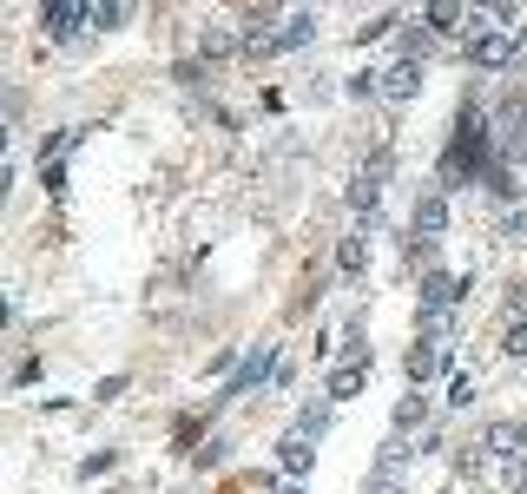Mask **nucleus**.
<instances>
[{"mask_svg":"<svg viewBox=\"0 0 527 494\" xmlns=\"http://www.w3.org/2000/svg\"><path fill=\"white\" fill-rule=\"evenodd\" d=\"M508 310H514V323H527V284H521V290L508 297Z\"/></svg>","mask_w":527,"mask_h":494,"instance_id":"nucleus-19","label":"nucleus"},{"mask_svg":"<svg viewBox=\"0 0 527 494\" xmlns=\"http://www.w3.org/2000/svg\"><path fill=\"white\" fill-rule=\"evenodd\" d=\"M323 429H330V409H304L297 415V435H304V442H317Z\"/></svg>","mask_w":527,"mask_h":494,"instance_id":"nucleus-15","label":"nucleus"},{"mask_svg":"<svg viewBox=\"0 0 527 494\" xmlns=\"http://www.w3.org/2000/svg\"><path fill=\"white\" fill-rule=\"evenodd\" d=\"M47 33L60 40V47H73V40H86L93 33V7H80V0H60V7H47Z\"/></svg>","mask_w":527,"mask_h":494,"instance_id":"nucleus-3","label":"nucleus"},{"mask_svg":"<svg viewBox=\"0 0 527 494\" xmlns=\"http://www.w3.org/2000/svg\"><path fill=\"white\" fill-rule=\"evenodd\" d=\"M106 468H119V455H112V448H106V455H86V462H80V481H99Z\"/></svg>","mask_w":527,"mask_h":494,"instance_id":"nucleus-16","label":"nucleus"},{"mask_svg":"<svg viewBox=\"0 0 527 494\" xmlns=\"http://www.w3.org/2000/svg\"><path fill=\"white\" fill-rule=\"evenodd\" d=\"M508 356H527V323H514V330H508Z\"/></svg>","mask_w":527,"mask_h":494,"instance_id":"nucleus-18","label":"nucleus"},{"mask_svg":"<svg viewBox=\"0 0 527 494\" xmlns=\"http://www.w3.org/2000/svg\"><path fill=\"white\" fill-rule=\"evenodd\" d=\"M363 383H369V369H363V363H343V369H330V402H350Z\"/></svg>","mask_w":527,"mask_h":494,"instance_id":"nucleus-10","label":"nucleus"},{"mask_svg":"<svg viewBox=\"0 0 527 494\" xmlns=\"http://www.w3.org/2000/svg\"><path fill=\"white\" fill-rule=\"evenodd\" d=\"M271 494H304V488H297V481H284V488H271Z\"/></svg>","mask_w":527,"mask_h":494,"instance_id":"nucleus-20","label":"nucleus"},{"mask_svg":"<svg viewBox=\"0 0 527 494\" xmlns=\"http://www.w3.org/2000/svg\"><path fill=\"white\" fill-rule=\"evenodd\" d=\"M514 53H521V40H514V33H481L475 47H468V60L488 66V73H501V66H514Z\"/></svg>","mask_w":527,"mask_h":494,"instance_id":"nucleus-4","label":"nucleus"},{"mask_svg":"<svg viewBox=\"0 0 527 494\" xmlns=\"http://www.w3.org/2000/svg\"><path fill=\"white\" fill-rule=\"evenodd\" d=\"M422 93V60H389L383 73H376V99H389V106H409V99Z\"/></svg>","mask_w":527,"mask_h":494,"instance_id":"nucleus-2","label":"nucleus"},{"mask_svg":"<svg viewBox=\"0 0 527 494\" xmlns=\"http://www.w3.org/2000/svg\"><path fill=\"white\" fill-rule=\"evenodd\" d=\"M448 402H455V409H468V402H475V383H468V376H455V383H448Z\"/></svg>","mask_w":527,"mask_h":494,"instance_id":"nucleus-17","label":"nucleus"},{"mask_svg":"<svg viewBox=\"0 0 527 494\" xmlns=\"http://www.w3.org/2000/svg\"><path fill=\"white\" fill-rule=\"evenodd\" d=\"M462 7H429V14H422V27H429V33H455V27H462Z\"/></svg>","mask_w":527,"mask_h":494,"instance_id":"nucleus-13","label":"nucleus"},{"mask_svg":"<svg viewBox=\"0 0 527 494\" xmlns=\"http://www.w3.org/2000/svg\"><path fill=\"white\" fill-rule=\"evenodd\" d=\"M416 455V442L409 435H389L383 442V455H376V481H402V462Z\"/></svg>","mask_w":527,"mask_h":494,"instance_id":"nucleus-9","label":"nucleus"},{"mask_svg":"<svg viewBox=\"0 0 527 494\" xmlns=\"http://www.w3.org/2000/svg\"><path fill=\"white\" fill-rule=\"evenodd\" d=\"M376 494H396V481H376Z\"/></svg>","mask_w":527,"mask_h":494,"instance_id":"nucleus-21","label":"nucleus"},{"mask_svg":"<svg viewBox=\"0 0 527 494\" xmlns=\"http://www.w3.org/2000/svg\"><path fill=\"white\" fill-rule=\"evenodd\" d=\"M488 139H495V159H527V93H501L495 99Z\"/></svg>","mask_w":527,"mask_h":494,"instance_id":"nucleus-1","label":"nucleus"},{"mask_svg":"<svg viewBox=\"0 0 527 494\" xmlns=\"http://www.w3.org/2000/svg\"><path fill=\"white\" fill-rule=\"evenodd\" d=\"M277 468H284L290 481H304V475H310V442H304L297 429H290L284 442H277Z\"/></svg>","mask_w":527,"mask_h":494,"instance_id":"nucleus-8","label":"nucleus"},{"mask_svg":"<svg viewBox=\"0 0 527 494\" xmlns=\"http://www.w3.org/2000/svg\"><path fill=\"white\" fill-rule=\"evenodd\" d=\"M257 376H271V350H257V356H251V363H244V369H238V376H231V396H244V389H251V383H257Z\"/></svg>","mask_w":527,"mask_h":494,"instance_id":"nucleus-11","label":"nucleus"},{"mask_svg":"<svg viewBox=\"0 0 527 494\" xmlns=\"http://www.w3.org/2000/svg\"><path fill=\"white\" fill-rule=\"evenodd\" d=\"M422 415H429V409H422L416 396H402V409H396V435H409V442H416V429H422Z\"/></svg>","mask_w":527,"mask_h":494,"instance_id":"nucleus-12","label":"nucleus"},{"mask_svg":"<svg viewBox=\"0 0 527 494\" xmlns=\"http://www.w3.org/2000/svg\"><path fill=\"white\" fill-rule=\"evenodd\" d=\"M336 271H343V277L363 271V238H343V244H336Z\"/></svg>","mask_w":527,"mask_h":494,"instance_id":"nucleus-14","label":"nucleus"},{"mask_svg":"<svg viewBox=\"0 0 527 494\" xmlns=\"http://www.w3.org/2000/svg\"><path fill=\"white\" fill-rule=\"evenodd\" d=\"M442 363H448L442 343H435V336H416V350H409V363H402V369H409V383H429Z\"/></svg>","mask_w":527,"mask_h":494,"instance_id":"nucleus-5","label":"nucleus"},{"mask_svg":"<svg viewBox=\"0 0 527 494\" xmlns=\"http://www.w3.org/2000/svg\"><path fill=\"white\" fill-rule=\"evenodd\" d=\"M442 224H448V198L429 192V198L416 205V244H435V238H442Z\"/></svg>","mask_w":527,"mask_h":494,"instance_id":"nucleus-6","label":"nucleus"},{"mask_svg":"<svg viewBox=\"0 0 527 494\" xmlns=\"http://www.w3.org/2000/svg\"><path fill=\"white\" fill-rule=\"evenodd\" d=\"M310 33H317V20H310L304 7H290V14L277 20V53H297V47L310 40Z\"/></svg>","mask_w":527,"mask_h":494,"instance_id":"nucleus-7","label":"nucleus"}]
</instances>
